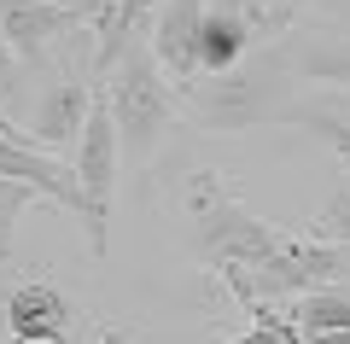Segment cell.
Masks as SVG:
<instances>
[{
	"mask_svg": "<svg viewBox=\"0 0 350 344\" xmlns=\"http://www.w3.org/2000/svg\"><path fill=\"white\" fill-rule=\"evenodd\" d=\"M0 36H6V47L18 53V64L29 76H47L59 64L82 59L94 29L64 0H0ZM94 47H100V36H94Z\"/></svg>",
	"mask_w": 350,
	"mask_h": 344,
	"instance_id": "4",
	"label": "cell"
},
{
	"mask_svg": "<svg viewBox=\"0 0 350 344\" xmlns=\"http://www.w3.org/2000/svg\"><path fill=\"white\" fill-rule=\"evenodd\" d=\"M6 344H12V339H6Z\"/></svg>",
	"mask_w": 350,
	"mask_h": 344,
	"instance_id": "22",
	"label": "cell"
},
{
	"mask_svg": "<svg viewBox=\"0 0 350 344\" xmlns=\"http://www.w3.org/2000/svg\"><path fill=\"white\" fill-rule=\"evenodd\" d=\"M64 6H70L94 36H105V29H111V12H117V0H64Z\"/></svg>",
	"mask_w": 350,
	"mask_h": 344,
	"instance_id": "18",
	"label": "cell"
},
{
	"mask_svg": "<svg viewBox=\"0 0 350 344\" xmlns=\"http://www.w3.org/2000/svg\"><path fill=\"white\" fill-rule=\"evenodd\" d=\"M262 76H298L333 94H350V29L338 24H292L262 53Z\"/></svg>",
	"mask_w": 350,
	"mask_h": 344,
	"instance_id": "7",
	"label": "cell"
},
{
	"mask_svg": "<svg viewBox=\"0 0 350 344\" xmlns=\"http://www.w3.org/2000/svg\"><path fill=\"white\" fill-rule=\"evenodd\" d=\"M24 82H29V70L18 64V53L6 47V36H0V117L18 105V94H24Z\"/></svg>",
	"mask_w": 350,
	"mask_h": 344,
	"instance_id": "16",
	"label": "cell"
},
{
	"mask_svg": "<svg viewBox=\"0 0 350 344\" xmlns=\"http://www.w3.org/2000/svg\"><path fill=\"white\" fill-rule=\"evenodd\" d=\"M204 12H211V0H163L146 24L152 59L175 82V94L199 88V24H204Z\"/></svg>",
	"mask_w": 350,
	"mask_h": 344,
	"instance_id": "8",
	"label": "cell"
},
{
	"mask_svg": "<svg viewBox=\"0 0 350 344\" xmlns=\"http://www.w3.org/2000/svg\"><path fill=\"white\" fill-rule=\"evenodd\" d=\"M211 6H222V12H239L245 24H257V36L269 41V24H275V0H211Z\"/></svg>",
	"mask_w": 350,
	"mask_h": 344,
	"instance_id": "17",
	"label": "cell"
},
{
	"mask_svg": "<svg viewBox=\"0 0 350 344\" xmlns=\"http://www.w3.org/2000/svg\"><path fill=\"white\" fill-rule=\"evenodd\" d=\"M304 344H350V332H315V339H304Z\"/></svg>",
	"mask_w": 350,
	"mask_h": 344,
	"instance_id": "21",
	"label": "cell"
},
{
	"mask_svg": "<svg viewBox=\"0 0 350 344\" xmlns=\"http://www.w3.org/2000/svg\"><path fill=\"white\" fill-rule=\"evenodd\" d=\"M100 344H135V339H129L123 327H100Z\"/></svg>",
	"mask_w": 350,
	"mask_h": 344,
	"instance_id": "20",
	"label": "cell"
},
{
	"mask_svg": "<svg viewBox=\"0 0 350 344\" xmlns=\"http://www.w3.org/2000/svg\"><path fill=\"white\" fill-rule=\"evenodd\" d=\"M262 123H298L310 129L321 146H333L350 170V105L338 94H321V99H292V105H269L262 111Z\"/></svg>",
	"mask_w": 350,
	"mask_h": 344,
	"instance_id": "12",
	"label": "cell"
},
{
	"mask_svg": "<svg viewBox=\"0 0 350 344\" xmlns=\"http://www.w3.org/2000/svg\"><path fill=\"white\" fill-rule=\"evenodd\" d=\"M181 204H187V228H193V246H199L204 269L222 286L251 274V269H262L280 251V239H286L269 216L239 204L216 170H193L187 187H181Z\"/></svg>",
	"mask_w": 350,
	"mask_h": 344,
	"instance_id": "1",
	"label": "cell"
},
{
	"mask_svg": "<svg viewBox=\"0 0 350 344\" xmlns=\"http://www.w3.org/2000/svg\"><path fill=\"white\" fill-rule=\"evenodd\" d=\"M82 309L53 280H24L6 292V339L12 344H70Z\"/></svg>",
	"mask_w": 350,
	"mask_h": 344,
	"instance_id": "10",
	"label": "cell"
},
{
	"mask_svg": "<svg viewBox=\"0 0 350 344\" xmlns=\"http://www.w3.org/2000/svg\"><path fill=\"white\" fill-rule=\"evenodd\" d=\"M94 94H100V82H94V59H76V64L47 70V76H41V88H36V105H29L24 140L36 152L76 146V140H82L88 111H94Z\"/></svg>",
	"mask_w": 350,
	"mask_h": 344,
	"instance_id": "6",
	"label": "cell"
},
{
	"mask_svg": "<svg viewBox=\"0 0 350 344\" xmlns=\"http://www.w3.org/2000/svg\"><path fill=\"white\" fill-rule=\"evenodd\" d=\"M304 6H310V0H275V24H269V36H286V29L298 24Z\"/></svg>",
	"mask_w": 350,
	"mask_h": 344,
	"instance_id": "19",
	"label": "cell"
},
{
	"mask_svg": "<svg viewBox=\"0 0 350 344\" xmlns=\"http://www.w3.org/2000/svg\"><path fill=\"white\" fill-rule=\"evenodd\" d=\"M345 280H350V251L321 246V239H310V234H286L275 257L262 263V269L239 274V280H228V292H234L239 309H257V304H292V297H304V292L345 286Z\"/></svg>",
	"mask_w": 350,
	"mask_h": 344,
	"instance_id": "3",
	"label": "cell"
},
{
	"mask_svg": "<svg viewBox=\"0 0 350 344\" xmlns=\"http://www.w3.org/2000/svg\"><path fill=\"white\" fill-rule=\"evenodd\" d=\"M117 163H123V146H117V123H111V105L105 94H94V111L82 123V140H76V187L88 198V251L105 257L111 251V198H117Z\"/></svg>",
	"mask_w": 350,
	"mask_h": 344,
	"instance_id": "5",
	"label": "cell"
},
{
	"mask_svg": "<svg viewBox=\"0 0 350 344\" xmlns=\"http://www.w3.org/2000/svg\"><path fill=\"white\" fill-rule=\"evenodd\" d=\"M245 315H251V327L239 332V339H228V344H304L298 327H292L275 304H257V309H245Z\"/></svg>",
	"mask_w": 350,
	"mask_h": 344,
	"instance_id": "13",
	"label": "cell"
},
{
	"mask_svg": "<svg viewBox=\"0 0 350 344\" xmlns=\"http://www.w3.org/2000/svg\"><path fill=\"white\" fill-rule=\"evenodd\" d=\"M100 94H105V105H111L123 158L146 170V163L158 158V146L170 140L175 117H181V94H175V82L158 70L146 36H129L123 47L111 53V64L100 70Z\"/></svg>",
	"mask_w": 350,
	"mask_h": 344,
	"instance_id": "2",
	"label": "cell"
},
{
	"mask_svg": "<svg viewBox=\"0 0 350 344\" xmlns=\"http://www.w3.org/2000/svg\"><path fill=\"white\" fill-rule=\"evenodd\" d=\"M310 239H321V246H338V251H350V187L345 193H333L321 204V216L310 222Z\"/></svg>",
	"mask_w": 350,
	"mask_h": 344,
	"instance_id": "14",
	"label": "cell"
},
{
	"mask_svg": "<svg viewBox=\"0 0 350 344\" xmlns=\"http://www.w3.org/2000/svg\"><path fill=\"white\" fill-rule=\"evenodd\" d=\"M29 204H36V193L0 175V257H6V246H12V228H18V216H24Z\"/></svg>",
	"mask_w": 350,
	"mask_h": 344,
	"instance_id": "15",
	"label": "cell"
},
{
	"mask_svg": "<svg viewBox=\"0 0 350 344\" xmlns=\"http://www.w3.org/2000/svg\"><path fill=\"white\" fill-rule=\"evenodd\" d=\"M257 24H245L239 12H222V6H211L204 12V24H199V76H234L239 64L257 53Z\"/></svg>",
	"mask_w": 350,
	"mask_h": 344,
	"instance_id": "11",
	"label": "cell"
},
{
	"mask_svg": "<svg viewBox=\"0 0 350 344\" xmlns=\"http://www.w3.org/2000/svg\"><path fill=\"white\" fill-rule=\"evenodd\" d=\"M0 175H6V181H18V187H29V193L47 198V204L70 210V216L88 228V198H82V187H76V170H70L64 158H53V152H36L24 135H0Z\"/></svg>",
	"mask_w": 350,
	"mask_h": 344,
	"instance_id": "9",
	"label": "cell"
}]
</instances>
